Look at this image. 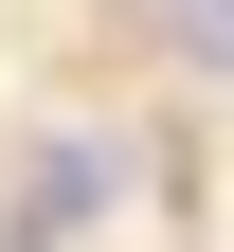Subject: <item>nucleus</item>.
<instances>
[{"mask_svg": "<svg viewBox=\"0 0 234 252\" xmlns=\"http://www.w3.org/2000/svg\"><path fill=\"white\" fill-rule=\"evenodd\" d=\"M90 216H108V144H90V126H54V144H36V180H18V252L90 234Z\"/></svg>", "mask_w": 234, "mask_h": 252, "instance_id": "f257e3e1", "label": "nucleus"}, {"mask_svg": "<svg viewBox=\"0 0 234 252\" xmlns=\"http://www.w3.org/2000/svg\"><path fill=\"white\" fill-rule=\"evenodd\" d=\"M162 18V54H198V72H234V0H144Z\"/></svg>", "mask_w": 234, "mask_h": 252, "instance_id": "f03ea898", "label": "nucleus"}]
</instances>
